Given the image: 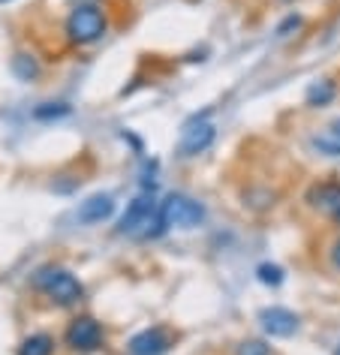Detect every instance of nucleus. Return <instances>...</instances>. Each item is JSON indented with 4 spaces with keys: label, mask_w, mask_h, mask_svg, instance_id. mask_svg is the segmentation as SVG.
<instances>
[{
    "label": "nucleus",
    "mask_w": 340,
    "mask_h": 355,
    "mask_svg": "<svg viewBox=\"0 0 340 355\" xmlns=\"http://www.w3.org/2000/svg\"><path fill=\"white\" fill-rule=\"evenodd\" d=\"M12 69H15V76H19V78H24V82H31V78L40 73V67L33 64L28 55H19V58H15V60H12Z\"/></svg>",
    "instance_id": "nucleus-14"
},
{
    "label": "nucleus",
    "mask_w": 340,
    "mask_h": 355,
    "mask_svg": "<svg viewBox=\"0 0 340 355\" xmlns=\"http://www.w3.org/2000/svg\"><path fill=\"white\" fill-rule=\"evenodd\" d=\"M259 325L271 337H289V334H295V328H298V316L286 307H265L262 313H259Z\"/></svg>",
    "instance_id": "nucleus-6"
},
{
    "label": "nucleus",
    "mask_w": 340,
    "mask_h": 355,
    "mask_svg": "<svg viewBox=\"0 0 340 355\" xmlns=\"http://www.w3.org/2000/svg\"><path fill=\"white\" fill-rule=\"evenodd\" d=\"M67 33H69V40L82 42V46L100 40L105 33L103 12L96 10V6H78V10H73V15H69V21H67Z\"/></svg>",
    "instance_id": "nucleus-3"
},
{
    "label": "nucleus",
    "mask_w": 340,
    "mask_h": 355,
    "mask_svg": "<svg viewBox=\"0 0 340 355\" xmlns=\"http://www.w3.org/2000/svg\"><path fill=\"white\" fill-rule=\"evenodd\" d=\"M238 355H271V349L262 340H247L238 346Z\"/></svg>",
    "instance_id": "nucleus-16"
},
{
    "label": "nucleus",
    "mask_w": 340,
    "mask_h": 355,
    "mask_svg": "<svg viewBox=\"0 0 340 355\" xmlns=\"http://www.w3.org/2000/svg\"><path fill=\"white\" fill-rule=\"evenodd\" d=\"M334 355H340V343H337V349H334Z\"/></svg>",
    "instance_id": "nucleus-18"
},
{
    "label": "nucleus",
    "mask_w": 340,
    "mask_h": 355,
    "mask_svg": "<svg viewBox=\"0 0 340 355\" xmlns=\"http://www.w3.org/2000/svg\"><path fill=\"white\" fill-rule=\"evenodd\" d=\"M259 280H262V283H271V286H277V283L283 280V271L277 268V265H259Z\"/></svg>",
    "instance_id": "nucleus-15"
},
{
    "label": "nucleus",
    "mask_w": 340,
    "mask_h": 355,
    "mask_svg": "<svg viewBox=\"0 0 340 355\" xmlns=\"http://www.w3.org/2000/svg\"><path fill=\"white\" fill-rule=\"evenodd\" d=\"M51 349H55V340H51L49 334H33L22 343L19 355H51Z\"/></svg>",
    "instance_id": "nucleus-11"
},
{
    "label": "nucleus",
    "mask_w": 340,
    "mask_h": 355,
    "mask_svg": "<svg viewBox=\"0 0 340 355\" xmlns=\"http://www.w3.org/2000/svg\"><path fill=\"white\" fill-rule=\"evenodd\" d=\"M331 262H334V268L340 271V241L334 244V250H331Z\"/></svg>",
    "instance_id": "nucleus-17"
},
{
    "label": "nucleus",
    "mask_w": 340,
    "mask_h": 355,
    "mask_svg": "<svg viewBox=\"0 0 340 355\" xmlns=\"http://www.w3.org/2000/svg\"><path fill=\"white\" fill-rule=\"evenodd\" d=\"M0 3H3V0H0Z\"/></svg>",
    "instance_id": "nucleus-19"
},
{
    "label": "nucleus",
    "mask_w": 340,
    "mask_h": 355,
    "mask_svg": "<svg viewBox=\"0 0 340 355\" xmlns=\"http://www.w3.org/2000/svg\"><path fill=\"white\" fill-rule=\"evenodd\" d=\"M205 220V208L187 196H169L160 208V223L175 229H193Z\"/></svg>",
    "instance_id": "nucleus-2"
},
{
    "label": "nucleus",
    "mask_w": 340,
    "mask_h": 355,
    "mask_svg": "<svg viewBox=\"0 0 340 355\" xmlns=\"http://www.w3.org/2000/svg\"><path fill=\"white\" fill-rule=\"evenodd\" d=\"M67 340H69V346H76V349H96L100 340H103V328H100V322L82 316V319H76V322L69 325Z\"/></svg>",
    "instance_id": "nucleus-8"
},
{
    "label": "nucleus",
    "mask_w": 340,
    "mask_h": 355,
    "mask_svg": "<svg viewBox=\"0 0 340 355\" xmlns=\"http://www.w3.org/2000/svg\"><path fill=\"white\" fill-rule=\"evenodd\" d=\"M37 286L46 292L51 301H58V304H76L78 298H82V283H78L73 274L64 271V268H46L37 274Z\"/></svg>",
    "instance_id": "nucleus-1"
},
{
    "label": "nucleus",
    "mask_w": 340,
    "mask_h": 355,
    "mask_svg": "<svg viewBox=\"0 0 340 355\" xmlns=\"http://www.w3.org/2000/svg\"><path fill=\"white\" fill-rule=\"evenodd\" d=\"M313 145H316L319 150H328L331 157H340V118L331 123L325 136H319V139H313Z\"/></svg>",
    "instance_id": "nucleus-12"
},
{
    "label": "nucleus",
    "mask_w": 340,
    "mask_h": 355,
    "mask_svg": "<svg viewBox=\"0 0 340 355\" xmlns=\"http://www.w3.org/2000/svg\"><path fill=\"white\" fill-rule=\"evenodd\" d=\"M112 211H114V202L112 196H105V193H100V196H91V199H85L82 205H78V223H103L105 217H112Z\"/></svg>",
    "instance_id": "nucleus-10"
},
{
    "label": "nucleus",
    "mask_w": 340,
    "mask_h": 355,
    "mask_svg": "<svg viewBox=\"0 0 340 355\" xmlns=\"http://www.w3.org/2000/svg\"><path fill=\"white\" fill-rule=\"evenodd\" d=\"M214 136H217V130H214V123L208 118H193L184 127V132H181V150H184L187 157L202 154V150L211 148Z\"/></svg>",
    "instance_id": "nucleus-5"
},
{
    "label": "nucleus",
    "mask_w": 340,
    "mask_h": 355,
    "mask_svg": "<svg viewBox=\"0 0 340 355\" xmlns=\"http://www.w3.org/2000/svg\"><path fill=\"white\" fill-rule=\"evenodd\" d=\"M169 346H172V337L163 328H148V331H142L130 340L133 355H163Z\"/></svg>",
    "instance_id": "nucleus-9"
},
{
    "label": "nucleus",
    "mask_w": 340,
    "mask_h": 355,
    "mask_svg": "<svg viewBox=\"0 0 340 355\" xmlns=\"http://www.w3.org/2000/svg\"><path fill=\"white\" fill-rule=\"evenodd\" d=\"M331 100H334V85L331 82H319V85H313L307 91V103L310 105H325Z\"/></svg>",
    "instance_id": "nucleus-13"
},
{
    "label": "nucleus",
    "mask_w": 340,
    "mask_h": 355,
    "mask_svg": "<svg viewBox=\"0 0 340 355\" xmlns=\"http://www.w3.org/2000/svg\"><path fill=\"white\" fill-rule=\"evenodd\" d=\"M151 220H154V199L151 196H136L127 205V211H124L118 232L121 235H139V232H145V229L151 226Z\"/></svg>",
    "instance_id": "nucleus-4"
},
{
    "label": "nucleus",
    "mask_w": 340,
    "mask_h": 355,
    "mask_svg": "<svg viewBox=\"0 0 340 355\" xmlns=\"http://www.w3.org/2000/svg\"><path fill=\"white\" fill-rule=\"evenodd\" d=\"M307 202L319 211V214L340 220V184H331V181L316 184V187H310Z\"/></svg>",
    "instance_id": "nucleus-7"
}]
</instances>
